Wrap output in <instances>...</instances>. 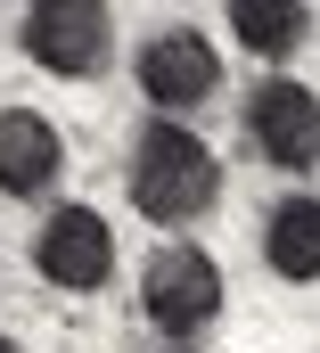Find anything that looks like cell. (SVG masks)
Returning <instances> with one entry per match:
<instances>
[{
    "label": "cell",
    "mask_w": 320,
    "mask_h": 353,
    "mask_svg": "<svg viewBox=\"0 0 320 353\" xmlns=\"http://www.w3.org/2000/svg\"><path fill=\"white\" fill-rule=\"evenodd\" d=\"M222 304H230V279L189 239H172V247H157L140 263V321L164 345H206V329L222 321Z\"/></svg>",
    "instance_id": "7a4b0ae2"
},
{
    "label": "cell",
    "mask_w": 320,
    "mask_h": 353,
    "mask_svg": "<svg viewBox=\"0 0 320 353\" xmlns=\"http://www.w3.org/2000/svg\"><path fill=\"white\" fill-rule=\"evenodd\" d=\"M0 353H25V345H17V337H8V329H0Z\"/></svg>",
    "instance_id": "30bf717a"
},
{
    "label": "cell",
    "mask_w": 320,
    "mask_h": 353,
    "mask_svg": "<svg viewBox=\"0 0 320 353\" xmlns=\"http://www.w3.org/2000/svg\"><path fill=\"white\" fill-rule=\"evenodd\" d=\"M66 173V132L41 107H0V197H41Z\"/></svg>",
    "instance_id": "52a82bcc"
},
{
    "label": "cell",
    "mask_w": 320,
    "mask_h": 353,
    "mask_svg": "<svg viewBox=\"0 0 320 353\" xmlns=\"http://www.w3.org/2000/svg\"><path fill=\"white\" fill-rule=\"evenodd\" d=\"M123 197L140 222L157 230H189L222 205V157L206 132H189L181 115H148L123 148Z\"/></svg>",
    "instance_id": "6da1fadb"
},
{
    "label": "cell",
    "mask_w": 320,
    "mask_h": 353,
    "mask_svg": "<svg viewBox=\"0 0 320 353\" xmlns=\"http://www.w3.org/2000/svg\"><path fill=\"white\" fill-rule=\"evenodd\" d=\"M246 140L263 165H279L296 181L320 173V90L296 83V74H263L246 90Z\"/></svg>",
    "instance_id": "5b68a950"
},
{
    "label": "cell",
    "mask_w": 320,
    "mask_h": 353,
    "mask_svg": "<svg viewBox=\"0 0 320 353\" xmlns=\"http://www.w3.org/2000/svg\"><path fill=\"white\" fill-rule=\"evenodd\" d=\"M263 271L288 279V288H312L320 279V197L296 189L263 214Z\"/></svg>",
    "instance_id": "ba28073f"
},
{
    "label": "cell",
    "mask_w": 320,
    "mask_h": 353,
    "mask_svg": "<svg viewBox=\"0 0 320 353\" xmlns=\"http://www.w3.org/2000/svg\"><path fill=\"white\" fill-rule=\"evenodd\" d=\"M25 58L58 83H99L115 66V8L107 0H25V25H17Z\"/></svg>",
    "instance_id": "3957f363"
},
{
    "label": "cell",
    "mask_w": 320,
    "mask_h": 353,
    "mask_svg": "<svg viewBox=\"0 0 320 353\" xmlns=\"http://www.w3.org/2000/svg\"><path fill=\"white\" fill-rule=\"evenodd\" d=\"M214 90H222V50L197 25H164L140 41V99L157 115H197Z\"/></svg>",
    "instance_id": "8992f818"
},
{
    "label": "cell",
    "mask_w": 320,
    "mask_h": 353,
    "mask_svg": "<svg viewBox=\"0 0 320 353\" xmlns=\"http://www.w3.org/2000/svg\"><path fill=\"white\" fill-rule=\"evenodd\" d=\"M164 353H206V345H164Z\"/></svg>",
    "instance_id": "8fae6325"
},
{
    "label": "cell",
    "mask_w": 320,
    "mask_h": 353,
    "mask_svg": "<svg viewBox=\"0 0 320 353\" xmlns=\"http://www.w3.org/2000/svg\"><path fill=\"white\" fill-rule=\"evenodd\" d=\"M304 33H312V0H230V41L254 50L263 66L296 58Z\"/></svg>",
    "instance_id": "9c48e42d"
},
{
    "label": "cell",
    "mask_w": 320,
    "mask_h": 353,
    "mask_svg": "<svg viewBox=\"0 0 320 353\" xmlns=\"http://www.w3.org/2000/svg\"><path fill=\"white\" fill-rule=\"evenodd\" d=\"M33 271L58 288V296H99L115 279V222L99 205H50L41 230H33Z\"/></svg>",
    "instance_id": "277c9868"
}]
</instances>
